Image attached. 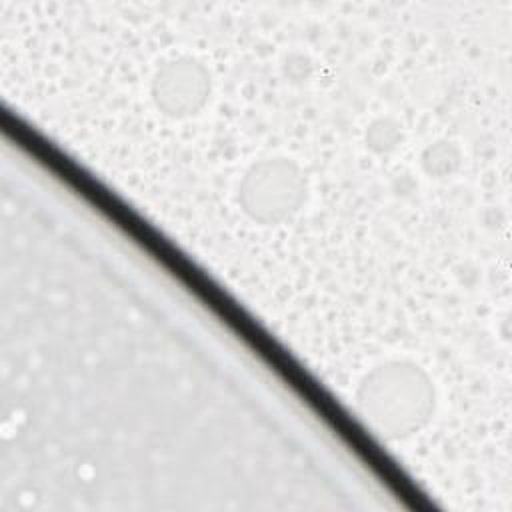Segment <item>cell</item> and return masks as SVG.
Masks as SVG:
<instances>
[{
  "instance_id": "obj_1",
  "label": "cell",
  "mask_w": 512,
  "mask_h": 512,
  "mask_svg": "<svg viewBox=\"0 0 512 512\" xmlns=\"http://www.w3.org/2000/svg\"><path fill=\"white\" fill-rule=\"evenodd\" d=\"M356 400L376 432L390 440H404L430 422L436 398L430 376L418 364L390 360L364 374Z\"/></svg>"
},
{
  "instance_id": "obj_5",
  "label": "cell",
  "mask_w": 512,
  "mask_h": 512,
  "mask_svg": "<svg viewBox=\"0 0 512 512\" xmlns=\"http://www.w3.org/2000/svg\"><path fill=\"white\" fill-rule=\"evenodd\" d=\"M366 146L376 154H388L402 142V126L388 116L376 118L366 128Z\"/></svg>"
},
{
  "instance_id": "obj_6",
  "label": "cell",
  "mask_w": 512,
  "mask_h": 512,
  "mask_svg": "<svg viewBox=\"0 0 512 512\" xmlns=\"http://www.w3.org/2000/svg\"><path fill=\"white\" fill-rule=\"evenodd\" d=\"M284 76L294 82V84H300V82H306L312 74V62L306 54H300V52H292L286 56L284 64Z\"/></svg>"
},
{
  "instance_id": "obj_2",
  "label": "cell",
  "mask_w": 512,
  "mask_h": 512,
  "mask_svg": "<svg viewBox=\"0 0 512 512\" xmlns=\"http://www.w3.org/2000/svg\"><path fill=\"white\" fill-rule=\"evenodd\" d=\"M306 200V178L286 158H264L254 162L238 184L242 212L258 224H280L290 220Z\"/></svg>"
},
{
  "instance_id": "obj_4",
  "label": "cell",
  "mask_w": 512,
  "mask_h": 512,
  "mask_svg": "<svg viewBox=\"0 0 512 512\" xmlns=\"http://www.w3.org/2000/svg\"><path fill=\"white\" fill-rule=\"evenodd\" d=\"M422 170L432 178H448L462 164L460 148L450 140H438L428 144L420 156Z\"/></svg>"
},
{
  "instance_id": "obj_3",
  "label": "cell",
  "mask_w": 512,
  "mask_h": 512,
  "mask_svg": "<svg viewBox=\"0 0 512 512\" xmlns=\"http://www.w3.org/2000/svg\"><path fill=\"white\" fill-rule=\"evenodd\" d=\"M150 92L162 114L170 118L194 116L210 96L208 68L192 56L170 58L156 68Z\"/></svg>"
}]
</instances>
